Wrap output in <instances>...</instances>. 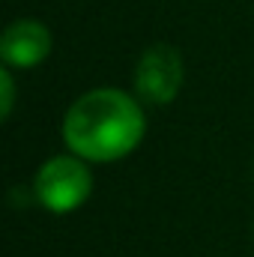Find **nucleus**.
Masks as SVG:
<instances>
[{
  "mask_svg": "<svg viewBox=\"0 0 254 257\" xmlns=\"http://www.w3.org/2000/svg\"><path fill=\"white\" fill-rule=\"evenodd\" d=\"M144 135V114L120 90H93L81 96L63 120L69 150L90 162H114L132 153Z\"/></svg>",
  "mask_w": 254,
  "mask_h": 257,
  "instance_id": "f257e3e1",
  "label": "nucleus"
},
{
  "mask_svg": "<svg viewBox=\"0 0 254 257\" xmlns=\"http://www.w3.org/2000/svg\"><path fill=\"white\" fill-rule=\"evenodd\" d=\"M90 189H93L90 168L72 156H57L45 162L42 171L36 174V197L51 212H72L90 197Z\"/></svg>",
  "mask_w": 254,
  "mask_h": 257,
  "instance_id": "f03ea898",
  "label": "nucleus"
},
{
  "mask_svg": "<svg viewBox=\"0 0 254 257\" xmlns=\"http://www.w3.org/2000/svg\"><path fill=\"white\" fill-rule=\"evenodd\" d=\"M180 84H183V60L171 45H153L144 51L135 72V90L141 99L165 105L180 93Z\"/></svg>",
  "mask_w": 254,
  "mask_h": 257,
  "instance_id": "7ed1b4c3",
  "label": "nucleus"
},
{
  "mask_svg": "<svg viewBox=\"0 0 254 257\" xmlns=\"http://www.w3.org/2000/svg\"><path fill=\"white\" fill-rule=\"evenodd\" d=\"M51 51V33L39 21H15L0 39V57L9 66H36Z\"/></svg>",
  "mask_w": 254,
  "mask_h": 257,
  "instance_id": "20e7f679",
  "label": "nucleus"
},
{
  "mask_svg": "<svg viewBox=\"0 0 254 257\" xmlns=\"http://www.w3.org/2000/svg\"><path fill=\"white\" fill-rule=\"evenodd\" d=\"M0 90H3V117H9V111H12V78H9V72H0Z\"/></svg>",
  "mask_w": 254,
  "mask_h": 257,
  "instance_id": "39448f33",
  "label": "nucleus"
}]
</instances>
